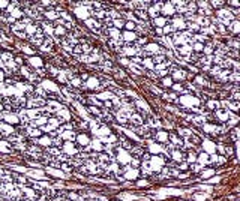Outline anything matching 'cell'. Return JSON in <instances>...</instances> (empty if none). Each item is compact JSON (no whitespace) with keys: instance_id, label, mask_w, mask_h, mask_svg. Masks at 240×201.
Listing matches in <instances>:
<instances>
[{"instance_id":"cell-1","label":"cell","mask_w":240,"mask_h":201,"mask_svg":"<svg viewBox=\"0 0 240 201\" xmlns=\"http://www.w3.org/2000/svg\"><path fill=\"white\" fill-rule=\"evenodd\" d=\"M26 105L27 107H45L47 105V100L44 99V98H39V96H36V95H32V98L30 99H27V102H26Z\"/></svg>"},{"instance_id":"cell-2","label":"cell","mask_w":240,"mask_h":201,"mask_svg":"<svg viewBox=\"0 0 240 201\" xmlns=\"http://www.w3.org/2000/svg\"><path fill=\"white\" fill-rule=\"evenodd\" d=\"M213 117L216 120H221V122H228L230 117H231V113L228 110H224V108H219L216 111L213 113Z\"/></svg>"},{"instance_id":"cell-3","label":"cell","mask_w":240,"mask_h":201,"mask_svg":"<svg viewBox=\"0 0 240 201\" xmlns=\"http://www.w3.org/2000/svg\"><path fill=\"white\" fill-rule=\"evenodd\" d=\"M146 53H149V56L150 54H159V51H161V47L156 42H150V44H146V47L143 48Z\"/></svg>"},{"instance_id":"cell-4","label":"cell","mask_w":240,"mask_h":201,"mask_svg":"<svg viewBox=\"0 0 240 201\" xmlns=\"http://www.w3.org/2000/svg\"><path fill=\"white\" fill-rule=\"evenodd\" d=\"M204 108H206V110H210V111H216V110L221 108V104H219L216 99H207Z\"/></svg>"},{"instance_id":"cell-5","label":"cell","mask_w":240,"mask_h":201,"mask_svg":"<svg viewBox=\"0 0 240 201\" xmlns=\"http://www.w3.org/2000/svg\"><path fill=\"white\" fill-rule=\"evenodd\" d=\"M141 66H143V69H147V71H155V63H153L152 57H146V59H143Z\"/></svg>"},{"instance_id":"cell-6","label":"cell","mask_w":240,"mask_h":201,"mask_svg":"<svg viewBox=\"0 0 240 201\" xmlns=\"http://www.w3.org/2000/svg\"><path fill=\"white\" fill-rule=\"evenodd\" d=\"M63 152H65V153H68V155H71V153H74V155H75V153H78L80 150H78V149H75V146L72 144V141H68L66 144L63 146Z\"/></svg>"},{"instance_id":"cell-7","label":"cell","mask_w":240,"mask_h":201,"mask_svg":"<svg viewBox=\"0 0 240 201\" xmlns=\"http://www.w3.org/2000/svg\"><path fill=\"white\" fill-rule=\"evenodd\" d=\"M39 30H41V29H39L38 24H29V26H26V30H24V32H26V35L29 33L30 36H35Z\"/></svg>"},{"instance_id":"cell-8","label":"cell","mask_w":240,"mask_h":201,"mask_svg":"<svg viewBox=\"0 0 240 201\" xmlns=\"http://www.w3.org/2000/svg\"><path fill=\"white\" fill-rule=\"evenodd\" d=\"M24 132H27V135L32 137V138H35V137H41V131L36 129V128H32V126H26Z\"/></svg>"},{"instance_id":"cell-9","label":"cell","mask_w":240,"mask_h":201,"mask_svg":"<svg viewBox=\"0 0 240 201\" xmlns=\"http://www.w3.org/2000/svg\"><path fill=\"white\" fill-rule=\"evenodd\" d=\"M86 24H87V26L90 27L92 30H95V32H99V29H101V24L96 21L95 18H89V20L86 21Z\"/></svg>"},{"instance_id":"cell-10","label":"cell","mask_w":240,"mask_h":201,"mask_svg":"<svg viewBox=\"0 0 240 201\" xmlns=\"http://www.w3.org/2000/svg\"><path fill=\"white\" fill-rule=\"evenodd\" d=\"M228 29L231 30V33H234V35H237L240 32V23H239V20L236 18V20H233L231 21V24L228 26Z\"/></svg>"},{"instance_id":"cell-11","label":"cell","mask_w":240,"mask_h":201,"mask_svg":"<svg viewBox=\"0 0 240 201\" xmlns=\"http://www.w3.org/2000/svg\"><path fill=\"white\" fill-rule=\"evenodd\" d=\"M170 155H171L173 161H176V162H182L183 161V153L180 152V149H174Z\"/></svg>"},{"instance_id":"cell-12","label":"cell","mask_w":240,"mask_h":201,"mask_svg":"<svg viewBox=\"0 0 240 201\" xmlns=\"http://www.w3.org/2000/svg\"><path fill=\"white\" fill-rule=\"evenodd\" d=\"M129 150H131V153H132L134 156L137 158V159H138L140 156H143V153H144V149H143V147H140V146H135V147H131Z\"/></svg>"},{"instance_id":"cell-13","label":"cell","mask_w":240,"mask_h":201,"mask_svg":"<svg viewBox=\"0 0 240 201\" xmlns=\"http://www.w3.org/2000/svg\"><path fill=\"white\" fill-rule=\"evenodd\" d=\"M158 141L161 143H168V134L165 132V131H159V132H156V137H155Z\"/></svg>"},{"instance_id":"cell-14","label":"cell","mask_w":240,"mask_h":201,"mask_svg":"<svg viewBox=\"0 0 240 201\" xmlns=\"http://www.w3.org/2000/svg\"><path fill=\"white\" fill-rule=\"evenodd\" d=\"M152 60H153L155 65H161V63H165L167 62V57L164 56V54H155V56L152 57Z\"/></svg>"},{"instance_id":"cell-15","label":"cell","mask_w":240,"mask_h":201,"mask_svg":"<svg viewBox=\"0 0 240 201\" xmlns=\"http://www.w3.org/2000/svg\"><path fill=\"white\" fill-rule=\"evenodd\" d=\"M53 33L56 35V36H62V38H63L65 35L68 33V29H65L63 26H57V27L53 30Z\"/></svg>"},{"instance_id":"cell-16","label":"cell","mask_w":240,"mask_h":201,"mask_svg":"<svg viewBox=\"0 0 240 201\" xmlns=\"http://www.w3.org/2000/svg\"><path fill=\"white\" fill-rule=\"evenodd\" d=\"M113 27L117 29V30H120L122 27H125V21H123V18H122V17H119V18L113 20Z\"/></svg>"},{"instance_id":"cell-17","label":"cell","mask_w":240,"mask_h":201,"mask_svg":"<svg viewBox=\"0 0 240 201\" xmlns=\"http://www.w3.org/2000/svg\"><path fill=\"white\" fill-rule=\"evenodd\" d=\"M60 138H63V140H66V141H72V140H75V134H74L72 131H65L63 134L60 135Z\"/></svg>"},{"instance_id":"cell-18","label":"cell","mask_w":240,"mask_h":201,"mask_svg":"<svg viewBox=\"0 0 240 201\" xmlns=\"http://www.w3.org/2000/svg\"><path fill=\"white\" fill-rule=\"evenodd\" d=\"M173 78H174V80H179V81H183V80L186 78V72H183V71H174V74H173Z\"/></svg>"},{"instance_id":"cell-19","label":"cell","mask_w":240,"mask_h":201,"mask_svg":"<svg viewBox=\"0 0 240 201\" xmlns=\"http://www.w3.org/2000/svg\"><path fill=\"white\" fill-rule=\"evenodd\" d=\"M197 162L203 167V165H206V164H209V156H207L206 153H201L200 155V158H197Z\"/></svg>"},{"instance_id":"cell-20","label":"cell","mask_w":240,"mask_h":201,"mask_svg":"<svg viewBox=\"0 0 240 201\" xmlns=\"http://www.w3.org/2000/svg\"><path fill=\"white\" fill-rule=\"evenodd\" d=\"M44 15L47 17V20H50V21H53V20H57V18H59V14L56 11H50V12L47 11Z\"/></svg>"},{"instance_id":"cell-21","label":"cell","mask_w":240,"mask_h":201,"mask_svg":"<svg viewBox=\"0 0 240 201\" xmlns=\"http://www.w3.org/2000/svg\"><path fill=\"white\" fill-rule=\"evenodd\" d=\"M203 47H204V44H200V42H194V44L191 45L192 51H195L197 54H198V53H203Z\"/></svg>"},{"instance_id":"cell-22","label":"cell","mask_w":240,"mask_h":201,"mask_svg":"<svg viewBox=\"0 0 240 201\" xmlns=\"http://www.w3.org/2000/svg\"><path fill=\"white\" fill-rule=\"evenodd\" d=\"M135 15H137L140 20H143V21H147L149 20V17H147V14H146V11H141V9H137L135 11Z\"/></svg>"},{"instance_id":"cell-23","label":"cell","mask_w":240,"mask_h":201,"mask_svg":"<svg viewBox=\"0 0 240 201\" xmlns=\"http://www.w3.org/2000/svg\"><path fill=\"white\" fill-rule=\"evenodd\" d=\"M153 23H155L156 26H159V29H161V26H162V27L165 26L167 18H165V17H156V18H153Z\"/></svg>"},{"instance_id":"cell-24","label":"cell","mask_w":240,"mask_h":201,"mask_svg":"<svg viewBox=\"0 0 240 201\" xmlns=\"http://www.w3.org/2000/svg\"><path fill=\"white\" fill-rule=\"evenodd\" d=\"M194 81L197 83V84H201L203 87H207V86H209V83L206 81V78H203L201 75H197V77L194 78Z\"/></svg>"},{"instance_id":"cell-25","label":"cell","mask_w":240,"mask_h":201,"mask_svg":"<svg viewBox=\"0 0 240 201\" xmlns=\"http://www.w3.org/2000/svg\"><path fill=\"white\" fill-rule=\"evenodd\" d=\"M228 111L230 110H233V111H237L239 110V102H236V100H228Z\"/></svg>"},{"instance_id":"cell-26","label":"cell","mask_w":240,"mask_h":201,"mask_svg":"<svg viewBox=\"0 0 240 201\" xmlns=\"http://www.w3.org/2000/svg\"><path fill=\"white\" fill-rule=\"evenodd\" d=\"M240 80V75H239V72H230V75H228V81H234V83H237Z\"/></svg>"},{"instance_id":"cell-27","label":"cell","mask_w":240,"mask_h":201,"mask_svg":"<svg viewBox=\"0 0 240 201\" xmlns=\"http://www.w3.org/2000/svg\"><path fill=\"white\" fill-rule=\"evenodd\" d=\"M191 120H192L197 126H203V125L206 123V119H204V117H192Z\"/></svg>"},{"instance_id":"cell-28","label":"cell","mask_w":240,"mask_h":201,"mask_svg":"<svg viewBox=\"0 0 240 201\" xmlns=\"http://www.w3.org/2000/svg\"><path fill=\"white\" fill-rule=\"evenodd\" d=\"M78 141H80L81 144H89V143H90L89 137H87L86 134H80V135H78Z\"/></svg>"},{"instance_id":"cell-29","label":"cell","mask_w":240,"mask_h":201,"mask_svg":"<svg viewBox=\"0 0 240 201\" xmlns=\"http://www.w3.org/2000/svg\"><path fill=\"white\" fill-rule=\"evenodd\" d=\"M71 84L72 86H75V87H80L81 86V78H78V77H71Z\"/></svg>"},{"instance_id":"cell-30","label":"cell","mask_w":240,"mask_h":201,"mask_svg":"<svg viewBox=\"0 0 240 201\" xmlns=\"http://www.w3.org/2000/svg\"><path fill=\"white\" fill-rule=\"evenodd\" d=\"M135 27H137V24L132 21H126L125 23V29H128V32H132V30H135Z\"/></svg>"},{"instance_id":"cell-31","label":"cell","mask_w":240,"mask_h":201,"mask_svg":"<svg viewBox=\"0 0 240 201\" xmlns=\"http://www.w3.org/2000/svg\"><path fill=\"white\" fill-rule=\"evenodd\" d=\"M72 54H74V56H77V57H80L81 54H83V50H81L80 45H75V47L72 48Z\"/></svg>"},{"instance_id":"cell-32","label":"cell","mask_w":240,"mask_h":201,"mask_svg":"<svg viewBox=\"0 0 240 201\" xmlns=\"http://www.w3.org/2000/svg\"><path fill=\"white\" fill-rule=\"evenodd\" d=\"M210 5H212L215 9H222V6L225 5V2H221V0H218V2H210Z\"/></svg>"},{"instance_id":"cell-33","label":"cell","mask_w":240,"mask_h":201,"mask_svg":"<svg viewBox=\"0 0 240 201\" xmlns=\"http://www.w3.org/2000/svg\"><path fill=\"white\" fill-rule=\"evenodd\" d=\"M188 162H189L191 165H192L194 162H197V155H195L194 152H189V153H188Z\"/></svg>"},{"instance_id":"cell-34","label":"cell","mask_w":240,"mask_h":201,"mask_svg":"<svg viewBox=\"0 0 240 201\" xmlns=\"http://www.w3.org/2000/svg\"><path fill=\"white\" fill-rule=\"evenodd\" d=\"M2 117H5L6 120H9L11 123H18V117H15V116H8V114H2Z\"/></svg>"},{"instance_id":"cell-35","label":"cell","mask_w":240,"mask_h":201,"mask_svg":"<svg viewBox=\"0 0 240 201\" xmlns=\"http://www.w3.org/2000/svg\"><path fill=\"white\" fill-rule=\"evenodd\" d=\"M42 27H44V32L45 33H53V30H54L53 26L51 24H47V23H42Z\"/></svg>"},{"instance_id":"cell-36","label":"cell","mask_w":240,"mask_h":201,"mask_svg":"<svg viewBox=\"0 0 240 201\" xmlns=\"http://www.w3.org/2000/svg\"><path fill=\"white\" fill-rule=\"evenodd\" d=\"M162 152V149H161L158 144H150V153H159Z\"/></svg>"},{"instance_id":"cell-37","label":"cell","mask_w":240,"mask_h":201,"mask_svg":"<svg viewBox=\"0 0 240 201\" xmlns=\"http://www.w3.org/2000/svg\"><path fill=\"white\" fill-rule=\"evenodd\" d=\"M60 168H62L63 171H72V165H69L66 162H62V164H60Z\"/></svg>"},{"instance_id":"cell-38","label":"cell","mask_w":240,"mask_h":201,"mask_svg":"<svg viewBox=\"0 0 240 201\" xmlns=\"http://www.w3.org/2000/svg\"><path fill=\"white\" fill-rule=\"evenodd\" d=\"M231 98H233L231 100H236V102H239V99H240L239 90H233V95H231Z\"/></svg>"},{"instance_id":"cell-39","label":"cell","mask_w":240,"mask_h":201,"mask_svg":"<svg viewBox=\"0 0 240 201\" xmlns=\"http://www.w3.org/2000/svg\"><path fill=\"white\" fill-rule=\"evenodd\" d=\"M179 134H180V135H185V138H188L189 135L192 134V131H189V129H180V131H179Z\"/></svg>"},{"instance_id":"cell-40","label":"cell","mask_w":240,"mask_h":201,"mask_svg":"<svg viewBox=\"0 0 240 201\" xmlns=\"http://www.w3.org/2000/svg\"><path fill=\"white\" fill-rule=\"evenodd\" d=\"M23 51H26V54H29V56H32V54L35 53V51L32 50V48H30V47H29V45H24V47H23Z\"/></svg>"},{"instance_id":"cell-41","label":"cell","mask_w":240,"mask_h":201,"mask_svg":"<svg viewBox=\"0 0 240 201\" xmlns=\"http://www.w3.org/2000/svg\"><path fill=\"white\" fill-rule=\"evenodd\" d=\"M89 110H90V111L93 113V114H95V116H98V117H101V116H102V113L99 111V110H98V108H95V107H89Z\"/></svg>"},{"instance_id":"cell-42","label":"cell","mask_w":240,"mask_h":201,"mask_svg":"<svg viewBox=\"0 0 240 201\" xmlns=\"http://www.w3.org/2000/svg\"><path fill=\"white\" fill-rule=\"evenodd\" d=\"M173 89L176 90V92H182V93H186V92H188V90H185L182 87V86H180V84H174V86H173Z\"/></svg>"},{"instance_id":"cell-43","label":"cell","mask_w":240,"mask_h":201,"mask_svg":"<svg viewBox=\"0 0 240 201\" xmlns=\"http://www.w3.org/2000/svg\"><path fill=\"white\" fill-rule=\"evenodd\" d=\"M38 143H41V144H44V146H48L51 143V140H50V138H39Z\"/></svg>"},{"instance_id":"cell-44","label":"cell","mask_w":240,"mask_h":201,"mask_svg":"<svg viewBox=\"0 0 240 201\" xmlns=\"http://www.w3.org/2000/svg\"><path fill=\"white\" fill-rule=\"evenodd\" d=\"M30 62H32V63H33V66H36V68H41V66H42V65H41L42 62H41L39 59H32Z\"/></svg>"},{"instance_id":"cell-45","label":"cell","mask_w":240,"mask_h":201,"mask_svg":"<svg viewBox=\"0 0 240 201\" xmlns=\"http://www.w3.org/2000/svg\"><path fill=\"white\" fill-rule=\"evenodd\" d=\"M50 125H51V128H57V126H59V120H57V119H50Z\"/></svg>"},{"instance_id":"cell-46","label":"cell","mask_w":240,"mask_h":201,"mask_svg":"<svg viewBox=\"0 0 240 201\" xmlns=\"http://www.w3.org/2000/svg\"><path fill=\"white\" fill-rule=\"evenodd\" d=\"M227 161H225V158L224 156H219L218 158V161H216V165H222V164H225Z\"/></svg>"},{"instance_id":"cell-47","label":"cell","mask_w":240,"mask_h":201,"mask_svg":"<svg viewBox=\"0 0 240 201\" xmlns=\"http://www.w3.org/2000/svg\"><path fill=\"white\" fill-rule=\"evenodd\" d=\"M119 62H120V63H123L125 66H129V65H131V62H129L128 59H123V57H122V59H119Z\"/></svg>"},{"instance_id":"cell-48","label":"cell","mask_w":240,"mask_h":201,"mask_svg":"<svg viewBox=\"0 0 240 201\" xmlns=\"http://www.w3.org/2000/svg\"><path fill=\"white\" fill-rule=\"evenodd\" d=\"M93 147H95V150H98V152H99V150H102V149H101V143H99V141H93Z\"/></svg>"},{"instance_id":"cell-49","label":"cell","mask_w":240,"mask_h":201,"mask_svg":"<svg viewBox=\"0 0 240 201\" xmlns=\"http://www.w3.org/2000/svg\"><path fill=\"white\" fill-rule=\"evenodd\" d=\"M173 83H171V78H164V86H167V87H170Z\"/></svg>"},{"instance_id":"cell-50","label":"cell","mask_w":240,"mask_h":201,"mask_svg":"<svg viewBox=\"0 0 240 201\" xmlns=\"http://www.w3.org/2000/svg\"><path fill=\"white\" fill-rule=\"evenodd\" d=\"M225 153H227L228 156H233V153H234V152H233V147H225Z\"/></svg>"},{"instance_id":"cell-51","label":"cell","mask_w":240,"mask_h":201,"mask_svg":"<svg viewBox=\"0 0 240 201\" xmlns=\"http://www.w3.org/2000/svg\"><path fill=\"white\" fill-rule=\"evenodd\" d=\"M53 143H54L56 146H60V144H62V138H57V137H54V138H53Z\"/></svg>"},{"instance_id":"cell-52","label":"cell","mask_w":240,"mask_h":201,"mask_svg":"<svg viewBox=\"0 0 240 201\" xmlns=\"http://www.w3.org/2000/svg\"><path fill=\"white\" fill-rule=\"evenodd\" d=\"M162 174L164 176H170V168H162Z\"/></svg>"},{"instance_id":"cell-53","label":"cell","mask_w":240,"mask_h":201,"mask_svg":"<svg viewBox=\"0 0 240 201\" xmlns=\"http://www.w3.org/2000/svg\"><path fill=\"white\" fill-rule=\"evenodd\" d=\"M179 168H180V170H186V168H188V164H186V162H182V164H179Z\"/></svg>"},{"instance_id":"cell-54","label":"cell","mask_w":240,"mask_h":201,"mask_svg":"<svg viewBox=\"0 0 240 201\" xmlns=\"http://www.w3.org/2000/svg\"><path fill=\"white\" fill-rule=\"evenodd\" d=\"M155 33L158 35V36H162V29H159V27H156V30H155Z\"/></svg>"},{"instance_id":"cell-55","label":"cell","mask_w":240,"mask_h":201,"mask_svg":"<svg viewBox=\"0 0 240 201\" xmlns=\"http://www.w3.org/2000/svg\"><path fill=\"white\" fill-rule=\"evenodd\" d=\"M192 168H194L195 171H200V170H201V165H191V170H192Z\"/></svg>"},{"instance_id":"cell-56","label":"cell","mask_w":240,"mask_h":201,"mask_svg":"<svg viewBox=\"0 0 240 201\" xmlns=\"http://www.w3.org/2000/svg\"><path fill=\"white\" fill-rule=\"evenodd\" d=\"M41 5L42 6H50V5H53V2H41Z\"/></svg>"},{"instance_id":"cell-57","label":"cell","mask_w":240,"mask_h":201,"mask_svg":"<svg viewBox=\"0 0 240 201\" xmlns=\"http://www.w3.org/2000/svg\"><path fill=\"white\" fill-rule=\"evenodd\" d=\"M189 71H192V72H198V69L195 66H192V65H189Z\"/></svg>"},{"instance_id":"cell-58","label":"cell","mask_w":240,"mask_h":201,"mask_svg":"<svg viewBox=\"0 0 240 201\" xmlns=\"http://www.w3.org/2000/svg\"><path fill=\"white\" fill-rule=\"evenodd\" d=\"M105 107H108V108H113V104H111L110 100H107V102H105Z\"/></svg>"},{"instance_id":"cell-59","label":"cell","mask_w":240,"mask_h":201,"mask_svg":"<svg viewBox=\"0 0 240 201\" xmlns=\"http://www.w3.org/2000/svg\"><path fill=\"white\" fill-rule=\"evenodd\" d=\"M138 186H147V182L144 180V182H138Z\"/></svg>"},{"instance_id":"cell-60","label":"cell","mask_w":240,"mask_h":201,"mask_svg":"<svg viewBox=\"0 0 240 201\" xmlns=\"http://www.w3.org/2000/svg\"><path fill=\"white\" fill-rule=\"evenodd\" d=\"M132 165H134V167H138V165H140L138 159H134V161H132Z\"/></svg>"},{"instance_id":"cell-61","label":"cell","mask_w":240,"mask_h":201,"mask_svg":"<svg viewBox=\"0 0 240 201\" xmlns=\"http://www.w3.org/2000/svg\"><path fill=\"white\" fill-rule=\"evenodd\" d=\"M3 80H5V72L0 71V81H3Z\"/></svg>"},{"instance_id":"cell-62","label":"cell","mask_w":240,"mask_h":201,"mask_svg":"<svg viewBox=\"0 0 240 201\" xmlns=\"http://www.w3.org/2000/svg\"><path fill=\"white\" fill-rule=\"evenodd\" d=\"M0 66H3V63H0Z\"/></svg>"},{"instance_id":"cell-63","label":"cell","mask_w":240,"mask_h":201,"mask_svg":"<svg viewBox=\"0 0 240 201\" xmlns=\"http://www.w3.org/2000/svg\"><path fill=\"white\" fill-rule=\"evenodd\" d=\"M0 137H2V134H0Z\"/></svg>"}]
</instances>
